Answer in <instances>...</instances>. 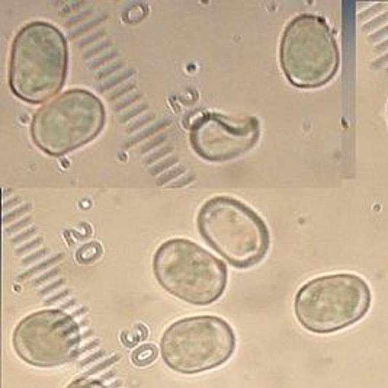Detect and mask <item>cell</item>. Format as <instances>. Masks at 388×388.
I'll return each instance as SVG.
<instances>
[{
	"label": "cell",
	"mask_w": 388,
	"mask_h": 388,
	"mask_svg": "<svg viewBox=\"0 0 388 388\" xmlns=\"http://www.w3.org/2000/svg\"><path fill=\"white\" fill-rule=\"evenodd\" d=\"M279 63L295 87L316 89L329 83L339 70L340 53L327 21L319 15L295 16L284 29Z\"/></svg>",
	"instance_id": "8992f818"
},
{
	"label": "cell",
	"mask_w": 388,
	"mask_h": 388,
	"mask_svg": "<svg viewBox=\"0 0 388 388\" xmlns=\"http://www.w3.org/2000/svg\"><path fill=\"white\" fill-rule=\"evenodd\" d=\"M157 355H159L157 347L154 346V345L147 343V345H141L140 347H137V349L133 352V356H131V358H133V362H134L137 366H146V365L154 362L156 358H157Z\"/></svg>",
	"instance_id": "30bf717a"
},
{
	"label": "cell",
	"mask_w": 388,
	"mask_h": 388,
	"mask_svg": "<svg viewBox=\"0 0 388 388\" xmlns=\"http://www.w3.org/2000/svg\"><path fill=\"white\" fill-rule=\"evenodd\" d=\"M236 334L225 320L196 316L175 321L162 336L160 352L169 368L180 374L214 369L231 358Z\"/></svg>",
	"instance_id": "52a82bcc"
},
{
	"label": "cell",
	"mask_w": 388,
	"mask_h": 388,
	"mask_svg": "<svg viewBox=\"0 0 388 388\" xmlns=\"http://www.w3.org/2000/svg\"><path fill=\"white\" fill-rule=\"evenodd\" d=\"M66 388H108L103 382L92 378H79L70 382Z\"/></svg>",
	"instance_id": "8fae6325"
},
{
	"label": "cell",
	"mask_w": 388,
	"mask_h": 388,
	"mask_svg": "<svg viewBox=\"0 0 388 388\" xmlns=\"http://www.w3.org/2000/svg\"><path fill=\"white\" fill-rule=\"evenodd\" d=\"M198 230L218 254L236 268L259 264L269 250L271 236L265 221L231 196H214L198 212Z\"/></svg>",
	"instance_id": "7a4b0ae2"
},
{
	"label": "cell",
	"mask_w": 388,
	"mask_h": 388,
	"mask_svg": "<svg viewBox=\"0 0 388 388\" xmlns=\"http://www.w3.org/2000/svg\"><path fill=\"white\" fill-rule=\"evenodd\" d=\"M16 355L32 366L51 368L77 358L82 333L76 320L60 310H41L22 319L12 336Z\"/></svg>",
	"instance_id": "ba28073f"
},
{
	"label": "cell",
	"mask_w": 388,
	"mask_h": 388,
	"mask_svg": "<svg viewBox=\"0 0 388 388\" xmlns=\"http://www.w3.org/2000/svg\"><path fill=\"white\" fill-rule=\"evenodd\" d=\"M105 125V106L89 90L70 89L35 112L31 137L50 156H64L97 137Z\"/></svg>",
	"instance_id": "5b68a950"
},
{
	"label": "cell",
	"mask_w": 388,
	"mask_h": 388,
	"mask_svg": "<svg viewBox=\"0 0 388 388\" xmlns=\"http://www.w3.org/2000/svg\"><path fill=\"white\" fill-rule=\"evenodd\" d=\"M387 115H388V109H387Z\"/></svg>",
	"instance_id": "7c38bea8"
},
{
	"label": "cell",
	"mask_w": 388,
	"mask_h": 388,
	"mask_svg": "<svg viewBox=\"0 0 388 388\" xmlns=\"http://www.w3.org/2000/svg\"><path fill=\"white\" fill-rule=\"evenodd\" d=\"M371 290L355 274H333L308 281L295 295L294 311L308 332L333 333L363 319L371 307Z\"/></svg>",
	"instance_id": "277c9868"
},
{
	"label": "cell",
	"mask_w": 388,
	"mask_h": 388,
	"mask_svg": "<svg viewBox=\"0 0 388 388\" xmlns=\"http://www.w3.org/2000/svg\"><path fill=\"white\" fill-rule=\"evenodd\" d=\"M153 272L169 294L188 304H212L227 285L224 262L186 238L167 240L156 250Z\"/></svg>",
	"instance_id": "3957f363"
},
{
	"label": "cell",
	"mask_w": 388,
	"mask_h": 388,
	"mask_svg": "<svg viewBox=\"0 0 388 388\" xmlns=\"http://www.w3.org/2000/svg\"><path fill=\"white\" fill-rule=\"evenodd\" d=\"M261 136L257 118H231L207 112L195 119L189 130L194 152L211 163L230 162L250 152Z\"/></svg>",
	"instance_id": "9c48e42d"
},
{
	"label": "cell",
	"mask_w": 388,
	"mask_h": 388,
	"mask_svg": "<svg viewBox=\"0 0 388 388\" xmlns=\"http://www.w3.org/2000/svg\"><path fill=\"white\" fill-rule=\"evenodd\" d=\"M67 66L69 50L63 32L50 22H29L12 42L9 86L28 103H47L61 90Z\"/></svg>",
	"instance_id": "6da1fadb"
}]
</instances>
